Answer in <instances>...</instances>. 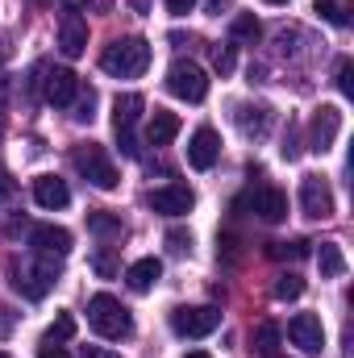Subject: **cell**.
<instances>
[{
	"mask_svg": "<svg viewBox=\"0 0 354 358\" xmlns=\"http://www.w3.org/2000/svg\"><path fill=\"white\" fill-rule=\"evenodd\" d=\"M100 67L108 76H117V80H138L150 67V42L146 38H117V42L104 46Z\"/></svg>",
	"mask_w": 354,
	"mask_h": 358,
	"instance_id": "obj_1",
	"label": "cell"
},
{
	"mask_svg": "<svg viewBox=\"0 0 354 358\" xmlns=\"http://www.w3.org/2000/svg\"><path fill=\"white\" fill-rule=\"evenodd\" d=\"M88 325L100 334V338H108V342H121V338L134 334L129 308H125L117 296H108V292H96V296L88 300Z\"/></svg>",
	"mask_w": 354,
	"mask_h": 358,
	"instance_id": "obj_2",
	"label": "cell"
},
{
	"mask_svg": "<svg viewBox=\"0 0 354 358\" xmlns=\"http://www.w3.org/2000/svg\"><path fill=\"white\" fill-rule=\"evenodd\" d=\"M71 163H76V171L88 179L92 187H100V192H113V187L121 183L117 163L108 159V150H104L100 142H80V146H76V155H71Z\"/></svg>",
	"mask_w": 354,
	"mask_h": 358,
	"instance_id": "obj_3",
	"label": "cell"
},
{
	"mask_svg": "<svg viewBox=\"0 0 354 358\" xmlns=\"http://www.w3.org/2000/svg\"><path fill=\"white\" fill-rule=\"evenodd\" d=\"M55 279H59L55 259H34V263H21V267H13V287H17L25 300H42V296H50Z\"/></svg>",
	"mask_w": 354,
	"mask_h": 358,
	"instance_id": "obj_4",
	"label": "cell"
},
{
	"mask_svg": "<svg viewBox=\"0 0 354 358\" xmlns=\"http://www.w3.org/2000/svg\"><path fill=\"white\" fill-rule=\"evenodd\" d=\"M167 92L179 96V100H187V104H200V100L208 96V76H204V67H196L192 59H176L171 71H167Z\"/></svg>",
	"mask_w": 354,
	"mask_h": 358,
	"instance_id": "obj_5",
	"label": "cell"
},
{
	"mask_svg": "<svg viewBox=\"0 0 354 358\" xmlns=\"http://www.w3.org/2000/svg\"><path fill=\"white\" fill-rule=\"evenodd\" d=\"M217 325H221V313L213 304H196V308L183 304L171 313V334H179V338H208Z\"/></svg>",
	"mask_w": 354,
	"mask_h": 358,
	"instance_id": "obj_6",
	"label": "cell"
},
{
	"mask_svg": "<svg viewBox=\"0 0 354 358\" xmlns=\"http://www.w3.org/2000/svg\"><path fill=\"white\" fill-rule=\"evenodd\" d=\"M338 134H342V113H338L334 104H321V108L313 113V121H309V146H313L317 155H325V150L338 142Z\"/></svg>",
	"mask_w": 354,
	"mask_h": 358,
	"instance_id": "obj_7",
	"label": "cell"
},
{
	"mask_svg": "<svg viewBox=\"0 0 354 358\" xmlns=\"http://www.w3.org/2000/svg\"><path fill=\"white\" fill-rule=\"evenodd\" d=\"M29 246H34L38 259H55L59 263V259L71 255V229H63V225H34Z\"/></svg>",
	"mask_w": 354,
	"mask_h": 358,
	"instance_id": "obj_8",
	"label": "cell"
},
{
	"mask_svg": "<svg viewBox=\"0 0 354 358\" xmlns=\"http://www.w3.org/2000/svg\"><path fill=\"white\" fill-rule=\"evenodd\" d=\"M300 208H304V217H313V221L334 217V192H330V183L321 176H304V183H300Z\"/></svg>",
	"mask_w": 354,
	"mask_h": 358,
	"instance_id": "obj_9",
	"label": "cell"
},
{
	"mask_svg": "<svg viewBox=\"0 0 354 358\" xmlns=\"http://www.w3.org/2000/svg\"><path fill=\"white\" fill-rule=\"evenodd\" d=\"M288 338H292V346H300L304 355H321V346H325L321 317H317V313H296V317L288 321Z\"/></svg>",
	"mask_w": 354,
	"mask_h": 358,
	"instance_id": "obj_10",
	"label": "cell"
},
{
	"mask_svg": "<svg viewBox=\"0 0 354 358\" xmlns=\"http://www.w3.org/2000/svg\"><path fill=\"white\" fill-rule=\"evenodd\" d=\"M217 159H221V138H217V129H196L192 138H187V167H196V171H213L217 167Z\"/></svg>",
	"mask_w": 354,
	"mask_h": 358,
	"instance_id": "obj_11",
	"label": "cell"
},
{
	"mask_svg": "<svg viewBox=\"0 0 354 358\" xmlns=\"http://www.w3.org/2000/svg\"><path fill=\"white\" fill-rule=\"evenodd\" d=\"M192 204H196V192L187 183H167V187L150 192V208L163 217H183V213H192Z\"/></svg>",
	"mask_w": 354,
	"mask_h": 358,
	"instance_id": "obj_12",
	"label": "cell"
},
{
	"mask_svg": "<svg viewBox=\"0 0 354 358\" xmlns=\"http://www.w3.org/2000/svg\"><path fill=\"white\" fill-rule=\"evenodd\" d=\"M238 204H250L263 221H283L288 217V196L279 192V187H271V183H259V187H250Z\"/></svg>",
	"mask_w": 354,
	"mask_h": 358,
	"instance_id": "obj_13",
	"label": "cell"
},
{
	"mask_svg": "<svg viewBox=\"0 0 354 358\" xmlns=\"http://www.w3.org/2000/svg\"><path fill=\"white\" fill-rule=\"evenodd\" d=\"M59 50L67 59H80L88 50V21L84 17H76V13L63 17V25H59Z\"/></svg>",
	"mask_w": 354,
	"mask_h": 358,
	"instance_id": "obj_14",
	"label": "cell"
},
{
	"mask_svg": "<svg viewBox=\"0 0 354 358\" xmlns=\"http://www.w3.org/2000/svg\"><path fill=\"white\" fill-rule=\"evenodd\" d=\"M76 96H80V76H76V71L59 67V71H50V76H46V100H50V104L67 108Z\"/></svg>",
	"mask_w": 354,
	"mask_h": 358,
	"instance_id": "obj_15",
	"label": "cell"
},
{
	"mask_svg": "<svg viewBox=\"0 0 354 358\" xmlns=\"http://www.w3.org/2000/svg\"><path fill=\"white\" fill-rule=\"evenodd\" d=\"M34 200H38L42 208H67V204H71V187L59 176H38L34 179Z\"/></svg>",
	"mask_w": 354,
	"mask_h": 358,
	"instance_id": "obj_16",
	"label": "cell"
},
{
	"mask_svg": "<svg viewBox=\"0 0 354 358\" xmlns=\"http://www.w3.org/2000/svg\"><path fill=\"white\" fill-rule=\"evenodd\" d=\"M142 108H146V100H142L138 92L117 96V100H113V129H117V134H134V125H138Z\"/></svg>",
	"mask_w": 354,
	"mask_h": 358,
	"instance_id": "obj_17",
	"label": "cell"
},
{
	"mask_svg": "<svg viewBox=\"0 0 354 358\" xmlns=\"http://www.w3.org/2000/svg\"><path fill=\"white\" fill-rule=\"evenodd\" d=\"M176 134H179V117L167 113V108H155L150 121H146V142H150V146H167Z\"/></svg>",
	"mask_w": 354,
	"mask_h": 358,
	"instance_id": "obj_18",
	"label": "cell"
},
{
	"mask_svg": "<svg viewBox=\"0 0 354 358\" xmlns=\"http://www.w3.org/2000/svg\"><path fill=\"white\" fill-rule=\"evenodd\" d=\"M159 275H163V263H159V259H138L134 267L125 271V283H129L134 292H150V287L159 283Z\"/></svg>",
	"mask_w": 354,
	"mask_h": 358,
	"instance_id": "obj_19",
	"label": "cell"
},
{
	"mask_svg": "<svg viewBox=\"0 0 354 358\" xmlns=\"http://www.w3.org/2000/svg\"><path fill=\"white\" fill-rule=\"evenodd\" d=\"M238 125H242L246 138H263L267 125H271V108H267V104H246V108H238Z\"/></svg>",
	"mask_w": 354,
	"mask_h": 358,
	"instance_id": "obj_20",
	"label": "cell"
},
{
	"mask_svg": "<svg viewBox=\"0 0 354 358\" xmlns=\"http://www.w3.org/2000/svg\"><path fill=\"white\" fill-rule=\"evenodd\" d=\"M317 267H321L325 279L346 275V255H342V246H338V242H321V250H317Z\"/></svg>",
	"mask_w": 354,
	"mask_h": 358,
	"instance_id": "obj_21",
	"label": "cell"
},
{
	"mask_svg": "<svg viewBox=\"0 0 354 358\" xmlns=\"http://www.w3.org/2000/svg\"><path fill=\"white\" fill-rule=\"evenodd\" d=\"M88 229L96 238H121L125 234L121 217H113V213H88Z\"/></svg>",
	"mask_w": 354,
	"mask_h": 358,
	"instance_id": "obj_22",
	"label": "cell"
},
{
	"mask_svg": "<svg viewBox=\"0 0 354 358\" xmlns=\"http://www.w3.org/2000/svg\"><path fill=\"white\" fill-rule=\"evenodd\" d=\"M229 34H234V42H259L263 25H259V17H255V13H238V17H234V25H229Z\"/></svg>",
	"mask_w": 354,
	"mask_h": 358,
	"instance_id": "obj_23",
	"label": "cell"
},
{
	"mask_svg": "<svg viewBox=\"0 0 354 358\" xmlns=\"http://www.w3.org/2000/svg\"><path fill=\"white\" fill-rule=\"evenodd\" d=\"M71 338H76V317H71V313H59V317L50 321V329H46V342L63 346V342H71Z\"/></svg>",
	"mask_w": 354,
	"mask_h": 358,
	"instance_id": "obj_24",
	"label": "cell"
},
{
	"mask_svg": "<svg viewBox=\"0 0 354 358\" xmlns=\"http://www.w3.org/2000/svg\"><path fill=\"white\" fill-rule=\"evenodd\" d=\"M255 350H259V355H275V350H279V325H275V321H263V325L255 329Z\"/></svg>",
	"mask_w": 354,
	"mask_h": 358,
	"instance_id": "obj_25",
	"label": "cell"
},
{
	"mask_svg": "<svg viewBox=\"0 0 354 358\" xmlns=\"http://www.w3.org/2000/svg\"><path fill=\"white\" fill-rule=\"evenodd\" d=\"M304 296V279L300 275H279L275 279V300H300Z\"/></svg>",
	"mask_w": 354,
	"mask_h": 358,
	"instance_id": "obj_26",
	"label": "cell"
},
{
	"mask_svg": "<svg viewBox=\"0 0 354 358\" xmlns=\"http://www.w3.org/2000/svg\"><path fill=\"white\" fill-rule=\"evenodd\" d=\"M271 255H275V259H292V263H296V259H304V255H309V242H304V238L275 242V246H271Z\"/></svg>",
	"mask_w": 354,
	"mask_h": 358,
	"instance_id": "obj_27",
	"label": "cell"
},
{
	"mask_svg": "<svg viewBox=\"0 0 354 358\" xmlns=\"http://www.w3.org/2000/svg\"><path fill=\"white\" fill-rule=\"evenodd\" d=\"M213 67H217L221 76H229V71L238 67V55H234V46H229V42H225V46H221V42L213 46Z\"/></svg>",
	"mask_w": 354,
	"mask_h": 358,
	"instance_id": "obj_28",
	"label": "cell"
},
{
	"mask_svg": "<svg viewBox=\"0 0 354 358\" xmlns=\"http://www.w3.org/2000/svg\"><path fill=\"white\" fill-rule=\"evenodd\" d=\"M71 104H76V113H71V117H76V121H80V125H84V121H92V117H96V92H84L80 88V100H71Z\"/></svg>",
	"mask_w": 354,
	"mask_h": 358,
	"instance_id": "obj_29",
	"label": "cell"
},
{
	"mask_svg": "<svg viewBox=\"0 0 354 358\" xmlns=\"http://www.w3.org/2000/svg\"><path fill=\"white\" fill-rule=\"evenodd\" d=\"M92 271H96V275H104V279L117 271V255H113V246H100V250L92 255Z\"/></svg>",
	"mask_w": 354,
	"mask_h": 358,
	"instance_id": "obj_30",
	"label": "cell"
},
{
	"mask_svg": "<svg viewBox=\"0 0 354 358\" xmlns=\"http://www.w3.org/2000/svg\"><path fill=\"white\" fill-rule=\"evenodd\" d=\"M167 250L179 255V259L192 255V234H187V229H171V234H167Z\"/></svg>",
	"mask_w": 354,
	"mask_h": 358,
	"instance_id": "obj_31",
	"label": "cell"
},
{
	"mask_svg": "<svg viewBox=\"0 0 354 358\" xmlns=\"http://www.w3.org/2000/svg\"><path fill=\"white\" fill-rule=\"evenodd\" d=\"M313 13H321V17H325L330 25H338V29L346 25V13H342V8H338L334 0H317V8H313Z\"/></svg>",
	"mask_w": 354,
	"mask_h": 358,
	"instance_id": "obj_32",
	"label": "cell"
},
{
	"mask_svg": "<svg viewBox=\"0 0 354 358\" xmlns=\"http://www.w3.org/2000/svg\"><path fill=\"white\" fill-rule=\"evenodd\" d=\"M351 76H354L351 59H342V63H338V88H342V96H351V92H354V84H351Z\"/></svg>",
	"mask_w": 354,
	"mask_h": 358,
	"instance_id": "obj_33",
	"label": "cell"
},
{
	"mask_svg": "<svg viewBox=\"0 0 354 358\" xmlns=\"http://www.w3.org/2000/svg\"><path fill=\"white\" fill-rule=\"evenodd\" d=\"M192 8H196V0H167V13L171 17H187Z\"/></svg>",
	"mask_w": 354,
	"mask_h": 358,
	"instance_id": "obj_34",
	"label": "cell"
},
{
	"mask_svg": "<svg viewBox=\"0 0 354 358\" xmlns=\"http://www.w3.org/2000/svg\"><path fill=\"white\" fill-rule=\"evenodd\" d=\"M229 8H234V0H204V13H213V17H221Z\"/></svg>",
	"mask_w": 354,
	"mask_h": 358,
	"instance_id": "obj_35",
	"label": "cell"
},
{
	"mask_svg": "<svg viewBox=\"0 0 354 358\" xmlns=\"http://www.w3.org/2000/svg\"><path fill=\"white\" fill-rule=\"evenodd\" d=\"M80 358H121L117 350H108V346H84V355Z\"/></svg>",
	"mask_w": 354,
	"mask_h": 358,
	"instance_id": "obj_36",
	"label": "cell"
},
{
	"mask_svg": "<svg viewBox=\"0 0 354 358\" xmlns=\"http://www.w3.org/2000/svg\"><path fill=\"white\" fill-rule=\"evenodd\" d=\"M38 358H71V355H67V346H55V342H46V346L38 350Z\"/></svg>",
	"mask_w": 354,
	"mask_h": 358,
	"instance_id": "obj_37",
	"label": "cell"
},
{
	"mask_svg": "<svg viewBox=\"0 0 354 358\" xmlns=\"http://www.w3.org/2000/svg\"><path fill=\"white\" fill-rule=\"evenodd\" d=\"M63 8L67 13H80V8H88V0H63Z\"/></svg>",
	"mask_w": 354,
	"mask_h": 358,
	"instance_id": "obj_38",
	"label": "cell"
},
{
	"mask_svg": "<svg viewBox=\"0 0 354 358\" xmlns=\"http://www.w3.org/2000/svg\"><path fill=\"white\" fill-rule=\"evenodd\" d=\"M8 192H13V179H8V176H0V200H4Z\"/></svg>",
	"mask_w": 354,
	"mask_h": 358,
	"instance_id": "obj_39",
	"label": "cell"
},
{
	"mask_svg": "<svg viewBox=\"0 0 354 358\" xmlns=\"http://www.w3.org/2000/svg\"><path fill=\"white\" fill-rule=\"evenodd\" d=\"M129 4H134L138 13H146V8H150V0H129Z\"/></svg>",
	"mask_w": 354,
	"mask_h": 358,
	"instance_id": "obj_40",
	"label": "cell"
},
{
	"mask_svg": "<svg viewBox=\"0 0 354 358\" xmlns=\"http://www.w3.org/2000/svg\"><path fill=\"white\" fill-rule=\"evenodd\" d=\"M183 358H213V355H204V350H192V355H183Z\"/></svg>",
	"mask_w": 354,
	"mask_h": 358,
	"instance_id": "obj_41",
	"label": "cell"
},
{
	"mask_svg": "<svg viewBox=\"0 0 354 358\" xmlns=\"http://www.w3.org/2000/svg\"><path fill=\"white\" fill-rule=\"evenodd\" d=\"M0 138H4V113H0Z\"/></svg>",
	"mask_w": 354,
	"mask_h": 358,
	"instance_id": "obj_42",
	"label": "cell"
},
{
	"mask_svg": "<svg viewBox=\"0 0 354 358\" xmlns=\"http://www.w3.org/2000/svg\"><path fill=\"white\" fill-rule=\"evenodd\" d=\"M267 4H288V0H267Z\"/></svg>",
	"mask_w": 354,
	"mask_h": 358,
	"instance_id": "obj_43",
	"label": "cell"
},
{
	"mask_svg": "<svg viewBox=\"0 0 354 358\" xmlns=\"http://www.w3.org/2000/svg\"><path fill=\"white\" fill-rule=\"evenodd\" d=\"M0 358H8V355H4V350H0Z\"/></svg>",
	"mask_w": 354,
	"mask_h": 358,
	"instance_id": "obj_44",
	"label": "cell"
}]
</instances>
